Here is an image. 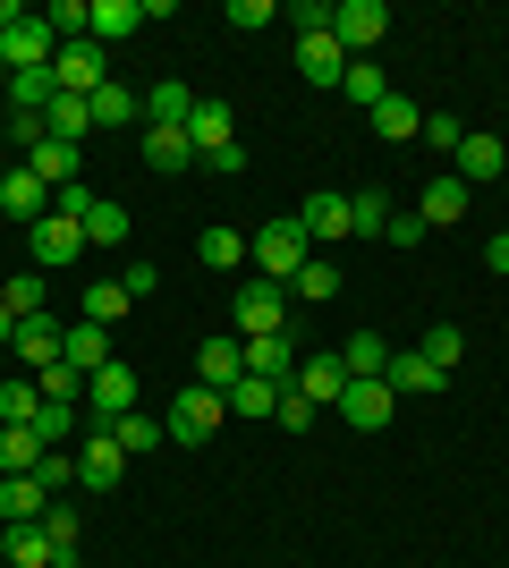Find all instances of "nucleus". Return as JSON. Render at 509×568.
I'll use <instances>...</instances> for the list:
<instances>
[{"label": "nucleus", "mask_w": 509, "mask_h": 568, "mask_svg": "<svg viewBox=\"0 0 509 568\" xmlns=\"http://www.w3.org/2000/svg\"><path fill=\"white\" fill-rule=\"evenodd\" d=\"M306 263H315V237L297 230V213H289V221H264V230H255V281L289 288Z\"/></svg>", "instance_id": "f257e3e1"}, {"label": "nucleus", "mask_w": 509, "mask_h": 568, "mask_svg": "<svg viewBox=\"0 0 509 568\" xmlns=\"http://www.w3.org/2000/svg\"><path fill=\"white\" fill-rule=\"evenodd\" d=\"M230 332H238V339H272V332H289V288L246 281L238 297H230Z\"/></svg>", "instance_id": "f03ea898"}, {"label": "nucleus", "mask_w": 509, "mask_h": 568, "mask_svg": "<svg viewBox=\"0 0 509 568\" xmlns=\"http://www.w3.org/2000/svg\"><path fill=\"white\" fill-rule=\"evenodd\" d=\"M332 43L348 51V60H374V51L390 43V9L383 0H339L332 9Z\"/></svg>", "instance_id": "7ed1b4c3"}, {"label": "nucleus", "mask_w": 509, "mask_h": 568, "mask_svg": "<svg viewBox=\"0 0 509 568\" xmlns=\"http://www.w3.org/2000/svg\"><path fill=\"white\" fill-rule=\"evenodd\" d=\"M221 416H230V399L221 390H204V382H179V407H170V442H213L221 433Z\"/></svg>", "instance_id": "20e7f679"}, {"label": "nucleus", "mask_w": 509, "mask_h": 568, "mask_svg": "<svg viewBox=\"0 0 509 568\" xmlns=\"http://www.w3.org/2000/svg\"><path fill=\"white\" fill-rule=\"evenodd\" d=\"M120 475H128L120 433H111V425L85 433V450H77V493H120Z\"/></svg>", "instance_id": "39448f33"}, {"label": "nucleus", "mask_w": 509, "mask_h": 568, "mask_svg": "<svg viewBox=\"0 0 509 568\" xmlns=\"http://www.w3.org/2000/svg\"><path fill=\"white\" fill-rule=\"evenodd\" d=\"M26 255H34V272H69V263L85 255V230L60 221V213H43L34 230H26Z\"/></svg>", "instance_id": "423d86ee"}, {"label": "nucleus", "mask_w": 509, "mask_h": 568, "mask_svg": "<svg viewBox=\"0 0 509 568\" xmlns=\"http://www.w3.org/2000/svg\"><path fill=\"white\" fill-rule=\"evenodd\" d=\"M51 77H60V94H94V85H111V60H102L94 34H77V43H60Z\"/></svg>", "instance_id": "0eeeda50"}, {"label": "nucleus", "mask_w": 509, "mask_h": 568, "mask_svg": "<svg viewBox=\"0 0 509 568\" xmlns=\"http://www.w3.org/2000/svg\"><path fill=\"white\" fill-rule=\"evenodd\" d=\"M383 382H390V399H434V390H450V374H441L425 348H390Z\"/></svg>", "instance_id": "6e6552de"}, {"label": "nucleus", "mask_w": 509, "mask_h": 568, "mask_svg": "<svg viewBox=\"0 0 509 568\" xmlns=\"http://www.w3.org/2000/svg\"><path fill=\"white\" fill-rule=\"evenodd\" d=\"M187 144H195V162L230 153V144H238V111H230V102H213V94H195V111H187Z\"/></svg>", "instance_id": "1a4fd4ad"}, {"label": "nucleus", "mask_w": 509, "mask_h": 568, "mask_svg": "<svg viewBox=\"0 0 509 568\" xmlns=\"http://www.w3.org/2000/svg\"><path fill=\"white\" fill-rule=\"evenodd\" d=\"M85 399H94V425H120V416H136V374L111 356L102 374H85Z\"/></svg>", "instance_id": "9d476101"}, {"label": "nucleus", "mask_w": 509, "mask_h": 568, "mask_svg": "<svg viewBox=\"0 0 509 568\" xmlns=\"http://www.w3.org/2000/svg\"><path fill=\"white\" fill-rule=\"evenodd\" d=\"M297 77H306V85H323V94H339V77H348V51L332 43V26L297 34Z\"/></svg>", "instance_id": "9b49d317"}, {"label": "nucleus", "mask_w": 509, "mask_h": 568, "mask_svg": "<svg viewBox=\"0 0 509 568\" xmlns=\"http://www.w3.org/2000/svg\"><path fill=\"white\" fill-rule=\"evenodd\" d=\"M238 348H246V374H255V382H281V390L297 382V332H272V339H238Z\"/></svg>", "instance_id": "f8f14e48"}, {"label": "nucleus", "mask_w": 509, "mask_h": 568, "mask_svg": "<svg viewBox=\"0 0 509 568\" xmlns=\"http://www.w3.org/2000/svg\"><path fill=\"white\" fill-rule=\"evenodd\" d=\"M501 170H509V144H501V136H485V128H467V136H459V170H450V179L485 187V179H501Z\"/></svg>", "instance_id": "ddd939ff"}, {"label": "nucleus", "mask_w": 509, "mask_h": 568, "mask_svg": "<svg viewBox=\"0 0 509 568\" xmlns=\"http://www.w3.org/2000/svg\"><path fill=\"white\" fill-rule=\"evenodd\" d=\"M238 374H246V348H238V332H221V339H204V348H195V374H187V382H204V390H230Z\"/></svg>", "instance_id": "4468645a"}, {"label": "nucleus", "mask_w": 509, "mask_h": 568, "mask_svg": "<svg viewBox=\"0 0 509 568\" xmlns=\"http://www.w3.org/2000/svg\"><path fill=\"white\" fill-rule=\"evenodd\" d=\"M0 213H9V221H26V230H34V221H43L51 213V187H43V179H34V170H9V179H0Z\"/></svg>", "instance_id": "2eb2a0df"}, {"label": "nucleus", "mask_w": 509, "mask_h": 568, "mask_svg": "<svg viewBox=\"0 0 509 568\" xmlns=\"http://www.w3.org/2000/svg\"><path fill=\"white\" fill-rule=\"evenodd\" d=\"M297 399H315V407H339V390H348V365L339 356H297V382H289Z\"/></svg>", "instance_id": "dca6fc26"}, {"label": "nucleus", "mask_w": 509, "mask_h": 568, "mask_svg": "<svg viewBox=\"0 0 509 568\" xmlns=\"http://www.w3.org/2000/svg\"><path fill=\"white\" fill-rule=\"evenodd\" d=\"M339 416L357 433H383L390 425V382H348V390H339Z\"/></svg>", "instance_id": "f3484780"}, {"label": "nucleus", "mask_w": 509, "mask_h": 568, "mask_svg": "<svg viewBox=\"0 0 509 568\" xmlns=\"http://www.w3.org/2000/svg\"><path fill=\"white\" fill-rule=\"evenodd\" d=\"M60 339H69V323H51V314L18 323V356H26V374H51V365H60Z\"/></svg>", "instance_id": "a211bd4d"}, {"label": "nucleus", "mask_w": 509, "mask_h": 568, "mask_svg": "<svg viewBox=\"0 0 509 568\" xmlns=\"http://www.w3.org/2000/svg\"><path fill=\"white\" fill-rule=\"evenodd\" d=\"M85 111H94V128H136V119H145V94L111 77V85H94V94H85Z\"/></svg>", "instance_id": "6ab92c4d"}, {"label": "nucleus", "mask_w": 509, "mask_h": 568, "mask_svg": "<svg viewBox=\"0 0 509 568\" xmlns=\"http://www.w3.org/2000/svg\"><path fill=\"white\" fill-rule=\"evenodd\" d=\"M297 230L323 237V246H332V237H357V230H348V195H332V187L306 195V204H297Z\"/></svg>", "instance_id": "aec40b11"}, {"label": "nucleus", "mask_w": 509, "mask_h": 568, "mask_svg": "<svg viewBox=\"0 0 509 568\" xmlns=\"http://www.w3.org/2000/svg\"><path fill=\"white\" fill-rule=\"evenodd\" d=\"M43 509H51V493L34 475H0V526H34Z\"/></svg>", "instance_id": "412c9836"}, {"label": "nucleus", "mask_w": 509, "mask_h": 568, "mask_svg": "<svg viewBox=\"0 0 509 568\" xmlns=\"http://www.w3.org/2000/svg\"><path fill=\"white\" fill-rule=\"evenodd\" d=\"M136 26H145V0H94V18H85V34H94V43L111 51V43H128Z\"/></svg>", "instance_id": "4be33fe9"}, {"label": "nucleus", "mask_w": 509, "mask_h": 568, "mask_svg": "<svg viewBox=\"0 0 509 568\" xmlns=\"http://www.w3.org/2000/svg\"><path fill=\"white\" fill-rule=\"evenodd\" d=\"M416 221H425V230H459L467 221V179H434L425 204H416Z\"/></svg>", "instance_id": "5701e85b"}, {"label": "nucleus", "mask_w": 509, "mask_h": 568, "mask_svg": "<svg viewBox=\"0 0 509 568\" xmlns=\"http://www.w3.org/2000/svg\"><path fill=\"white\" fill-rule=\"evenodd\" d=\"M60 356H69L77 374H102V365H111V332H102V323H85V314H77V323H69V339H60Z\"/></svg>", "instance_id": "b1692460"}, {"label": "nucleus", "mask_w": 509, "mask_h": 568, "mask_svg": "<svg viewBox=\"0 0 509 568\" xmlns=\"http://www.w3.org/2000/svg\"><path fill=\"white\" fill-rule=\"evenodd\" d=\"M43 136H51V144H85V136H94V111H85V94H51Z\"/></svg>", "instance_id": "393cba45"}, {"label": "nucleus", "mask_w": 509, "mask_h": 568, "mask_svg": "<svg viewBox=\"0 0 509 568\" xmlns=\"http://www.w3.org/2000/svg\"><path fill=\"white\" fill-rule=\"evenodd\" d=\"M365 119H374V136H383V144H408V136H425V111H416L408 94H383Z\"/></svg>", "instance_id": "a878e982"}, {"label": "nucleus", "mask_w": 509, "mask_h": 568, "mask_svg": "<svg viewBox=\"0 0 509 568\" xmlns=\"http://www.w3.org/2000/svg\"><path fill=\"white\" fill-rule=\"evenodd\" d=\"M26 170H34V179H43V187H69V179H85V153H77V144H34V153H26Z\"/></svg>", "instance_id": "bb28decb"}, {"label": "nucleus", "mask_w": 509, "mask_h": 568, "mask_svg": "<svg viewBox=\"0 0 509 568\" xmlns=\"http://www.w3.org/2000/svg\"><path fill=\"white\" fill-rule=\"evenodd\" d=\"M221 399H230V416H255V425H264V416H281V382H255V374H238L230 390H221Z\"/></svg>", "instance_id": "cd10ccee"}, {"label": "nucleus", "mask_w": 509, "mask_h": 568, "mask_svg": "<svg viewBox=\"0 0 509 568\" xmlns=\"http://www.w3.org/2000/svg\"><path fill=\"white\" fill-rule=\"evenodd\" d=\"M0 551H9V568H51V535H43V518H34V526H0Z\"/></svg>", "instance_id": "c85d7f7f"}, {"label": "nucleus", "mask_w": 509, "mask_h": 568, "mask_svg": "<svg viewBox=\"0 0 509 568\" xmlns=\"http://www.w3.org/2000/svg\"><path fill=\"white\" fill-rule=\"evenodd\" d=\"M43 535H51V568H85V551H77V509H69V500H51V509H43Z\"/></svg>", "instance_id": "c756f323"}, {"label": "nucleus", "mask_w": 509, "mask_h": 568, "mask_svg": "<svg viewBox=\"0 0 509 568\" xmlns=\"http://www.w3.org/2000/svg\"><path fill=\"white\" fill-rule=\"evenodd\" d=\"M339 365H348V382H383V365H390V339H383V332H357L348 348H339Z\"/></svg>", "instance_id": "7c9ffc66"}, {"label": "nucleus", "mask_w": 509, "mask_h": 568, "mask_svg": "<svg viewBox=\"0 0 509 568\" xmlns=\"http://www.w3.org/2000/svg\"><path fill=\"white\" fill-rule=\"evenodd\" d=\"M34 416H43V382L9 374V382H0V425H34Z\"/></svg>", "instance_id": "2f4dec72"}, {"label": "nucleus", "mask_w": 509, "mask_h": 568, "mask_svg": "<svg viewBox=\"0 0 509 568\" xmlns=\"http://www.w3.org/2000/svg\"><path fill=\"white\" fill-rule=\"evenodd\" d=\"M187 111H195V94L170 77V85H145V128H187Z\"/></svg>", "instance_id": "473e14b6"}, {"label": "nucleus", "mask_w": 509, "mask_h": 568, "mask_svg": "<svg viewBox=\"0 0 509 568\" xmlns=\"http://www.w3.org/2000/svg\"><path fill=\"white\" fill-rule=\"evenodd\" d=\"M0 306H9V314H18V323H34V314H51V288H43V272H34V263H26V272H18V281H9V288H0Z\"/></svg>", "instance_id": "72a5a7b5"}, {"label": "nucleus", "mask_w": 509, "mask_h": 568, "mask_svg": "<svg viewBox=\"0 0 509 568\" xmlns=\"http://www.w3.org/2000/svg\"><path fill=\"white\" fill-rule=\"evenodd\" d=\"M195 263H204V272H238L246 263V230H204L195 237Z\"/></svg>", "instance_id": "f704fd0d"}, {"label": "nucleus", "mask_w": 509, "mask_h": 568, "mask_svg": "<svg viewBox=\"0 0 509 568\" xmlns=\"http://www.w3.org/2000/svg\"><path fill=\"white\" fill-rule=\"evenodd\" d=\"M136 144H145V162H153V170H187V162H195L187 128H145V136H136Z\"/></svg>", "instance_id": "c9c22d12"}, {"label": "nucleus", "mask_w": 509, "mask_h": 568, "mask_svg": "<svg viewBox=\"0 0 509 568\" xmlns=\"http://www.w3.org/2000/svg\"><path fill=\"white\" fill-rule=\"evenodd\" d=\"M51 94H60V77H51V69L9 77V111H34V119H43V111H51Z\"/></svg>", "instance_id": "e433bc0d"}, {"label": "nucleus", "mask_w": 509, "mask_h": 568, "mask_svg": "<svg viewBox=\"0 0 509 568\" xmlns=\"http://www.w3.org/2000/svg\"><path fill=\"white\" fill-rule=\"evenodd\" d=\"M332 297H339V272L315 255V263H306V272L289 281V306H332Z\"/></svg>", "instance_id": "4c0bfd02"}, {"label": "nucleus", "mask_w": 509, "mask_h": 568, "mask_svg": "<svg viewBox=\"0 0 509 568\" xmlns=\"http://www.w3.org/2000/svg\"><path fill=\"white\" fill-rule=\"evenodd\" d=\"M34 458H43L34 425H0V475H34Z\"/></svg>", "instance_id": "58836bf2"}, {"label": "nucleus", "mask_w": 509, "mask_h": 568, "mask_svg": "<svg viewBox=\"0 0 509 568\" xmlns=\"http://www.w3.org/2000/svg\"><path fill=\"white\" fill-rule=\"evenodd\" d=\"M348 230H357V237H383L390 230V195L357 187V195H348Z\"/></svg>", "instance_id": "ea45409f"}, {"label": "nucleus", "mask_w": 509, "mask_h": 568, "mask_svg": "<svg viewBox=\"0 0 509 568\" xmlns=\"http://www.w3.org/2000/svg\"><path fill=\"white\" fill-rule=\"evenodd\" d=\"M339 94L357 102V111H374V102H383L390 85H383V69H374V60H348V77H339Z\"/></svg>", "instance_id": "a19ab883"}, {"label": "nucleus", "mask_w": 509, "mask_h": 568, "mask_svg": "<svg viewBox=\"0 0 509 568\" xmlns=\"http://www.w3.org/2000/svg\"><path fill=\"white\" fill-rule=\"evenodd\" d=\"M111 433H120V450H128V458H136V450H162V442H170V425H153L145 407H136V416H120Z\"/></svg>", "instance_id": "79ce46f5"}, {"label": "nucleus", "mask_w": 509, "mask_h": 568, "mask_svg": "<svg viewBox=\"0 0 509 568\" xmlns=\"http://www.w3.org/2000/svg\"><path fill=\"white\" fill-rule=\"evenodd\" d=\"M85 246H128V204H94L85 213Z\"/></svg>", "instance_id": "37998d69"}, {"label": "nucleus", "mask_w": 509, "mask_h": 568, "mask_svg": "<svg viewBox=\"0 0 509 568\" xmlns=\"http://www.w3.org/2000/svg\"><path fill=\"white\" fill-rule=\"evenodd\" d=\"M120 314H128V288H120V281H94V288H85V323H102V332H111Z\"/></svg>", "instance_id": "c03bdc74"}, {"label": "nucleus", "mask_w": 509, "mask_h": 568, "mask_svg": "<svg viewBox=\"0 0 509 568\" xmlns=\"http://www.w3.org/2000/svg\"><path fill=\"white\" fill-rule=\"evenodd\" d=\"M94 204H102V195L85 187V179H69V187H51V213H60V221H77V230H85V213H94Z\"/></svg>", "instance_id": "a18cd8bd"}, {"label": "nucleus", "mask_w": 509, "mask_h": 568, "mask_svg": "<svg viewBox=\"0 0 509 568\" xmlns=\"http://www.w3.org/2000/svg\"><path fill=\"white\" fill-rule=\"evenodd\" d=\"M34 382H43V399H60V407H77V399H85V374H77L69 356H60L51 374H34Z\"/></svg>", "instance_id": "49530a36"}, {"label": "nucleus", "mask_w": 509, "mask_h": 568, "mask_svg": "<svg viewBox=\"0 0 509 568\" xmlns=\"http://www.w3.org/2000/svg\"><path fill=\"white\" fill-rule=\"evenodd\" d=\"M69 433H77V407L43 399V416H34V442H43V450H60V442H69Z\"/></svg>", "instance_id": "de8ad7c7"}, {"label": "nucleus", "mask_w": 509, "mask_h": 568, "mask_svg": "<svg viewBox=\"0 0 509 568\" xmlns=\"http://www.w3.org/2000/svg\"><path fill=\"white\" fill-rule=\"evenodd\" d=\"M34 484H43V493L60 500V493L77 484V458H69V450H43V458H34Z\"/></svg>", "instance_id": "09e8293b"}, {"label": "nucleus", "mask_w": 509, "mask_h": 568, "mask_svg": "<svg viewBox=\"0 0 509 568\" xmlns=\"http://www.w3.org/2000/svg\"><path fill=\"white\" fill-rule=\"evenodd\" d=\"M425 356H434L441 374H450V365H459V356H467V339H459V323H434V332H425Z\"/></svg>", "instance_id": "8fccbe9b"}, {"label": "nucleus", "mask_w": 509, "mask_h": 568, "mask_svg": "<svg viewBox=\"0 0 509 568\" xmlns=\"http://www.w3.org/2000/svg\"><path fill=\"white\" fill-rule=\"evenodd\" d=\"M459 136H467V128L450 111H425V144H434V153H459Z\"/></svg>", "instance_id": "3c124183"}, {"label": "nucleus", "mask_w": 509, "mask_h": 568, "mask_svg": "<svg viewBox=\"0 0 509 568\" xmlns=\"http://www.w3.org/2000/svg\"><path fill=\"white\" fill-rule=\"evenodd\" d=\"M9 144H18V153H34V144H43V119H34V111H9Z\"/></svg>", "instance_id": "603ef678"}, {"label": "nucleus", "mask_w": 509, "mask_h": 568, "mask_svg": "<svg viewBox=\"0 0 509 568\" xmlns=\"http://www.w3.org/2000/svg\"><path fill=\"white\" fill-rule=\"evenodd\" d=\"M315 416H323L315 399H297V390H281V425H297V433H306V425H315Z\"/></svg>", "instance_id": "864d4df0"}, {"label": "nucleus", "mask_w": 509, "mask_h": 568, "mask_svg": "<svg viewBox=\"0 0 509 568\" xmlns=\"http://www.w3.org/2000/svg\"><path fill=\"white\" fill-rule=\"evenodd\" d=\"M120 288H128V297H153V288H162V272H153V263H128Z\"/></svg>", "instance_id": "5fc2aeb1"}, {"label": "nucleus", "mask_w": 509, "mask_h": 568, "mask_svg": "<svg viewBox=\"0 0 509 568\" xmlns=\"http://www.w3.org/2000/svg\"><path fill=\"white\" fill-rule=\"evenodd\" d=\"M230 26H272V0H230Z\"/></svg>", "instance_id": "6e6d98bb"}, {"label": "nucleus", "mask_w": 509, "mask_h": 568, "mask_svg": "<svg viewBox=\"0 0 509 568\" xmlns=\"http://www.w3.org/2000/svg\"><path fill=\"white\" fill-rule=\"evenodd\" d=\"M383 237H390V246H416V237H425V221H416V213H390Z\"/></svg>", "instance_id": "4d7b16f0"}, {"label": "nucleus", "mask_w": 509, "mask_h": 568, "mask_svg": "<svg viewBox=\"0 0 509 568\" xmlns=\"http://www.w3.org/2000/svg\"><path fill=\"white\" fill-rule=\"evenodd\" d=\"M485 263H492V272H501V281H509V230H501V237H492V246H485Z\"/></svg>", "instance_id": "13d9d810"}, {"label": "nucleus", "mask_w": 509, "mask_h": 568, "mask_svg": "<svg viewBox=\"0 0 509 568\" xmlns=\"http://www.w3.org/2000/svg\"><path fill=\"white\" fill-rule=\"evenodd\" d=\"M0 348H18V314L0 306Z\"/></svg>", "instance_id": "bf43d9fd"}, {"label": "nucleus", "mask_w": 509, "mask_h": 568, "mask_svg": "<svg viewBox=\"0 0 509 568\" xmlns=\"http://www.w3.org/2000/svg\"><path fill=\"white\" fill-rule=\"evenodd\" d=\"M0 179H9V162H0Z\"/></svg>", "instance_id": "052dcab7"}]
</instances>
